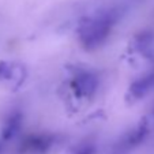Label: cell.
I'll list each match as a JSON object with an SVG mask.
<instances>
[{
  "instance_id": "6da1fadb",
  "label": "cell",
  "mask_w": 154,
  "mask_h": 154,
  "mask_svg": "<svg viewBox=\"0 0 154 154\" xmlns=\"http://www.w3.org/2000/svg\"><path fill=\"white\" fill-rule=\"evenodd\" d=\"M119 19V12L116 10H109L98 14L97 17L87 19L79 29V40L87 49H94L106 41L113 26Z\"/></svg>"
},
{
  "instance_id": "7a4b0ae2",
  "label": "cell",
  "mask_w": 154,
  "mask_h": 154,
  "mask_svg": "<svg viewBox=\"0 0 154 154\" xmlns=\"http://www.w3.org/2000/svg\"><path fill=\"white\" fill-rule=\"evenodd\" d=\"M72 87L79 96L90 97L91 94L96 93L97 87H98V79L94 74L83 71V72H79L74 76Z\"/></svg>"
},
{
  "instance_id": "3957f363",
  "label": "cell",
  "mask_w": 154,
  "mask_h": 154,
  "mask_svg": "<svg viewBox=\"0 0 154 154\" xmlns=\"http://www.w3.org/2000/svg\"><path fill=\"white\" fill-rule=\"evenodd\" d=\"M154 87V71L145 74L143 76H140L139 79L131 85V94L135 98H140V97L146 96L149 91Z\"/></svg>"
},
{
  "instance_id": "277c9868",
  "label": "cell",
  "mask_w": 154,
  "mask_h": 154,
  "mask_svg": "<svg viewBox=\"0 0 154 154\" xmlns=\"http://www.w3.org/2000/svg\"><path fill=\"white\" fill-rule=\"evenodd\" d=\"M51 145H52V139L49 137H44V135L30 137L25 142L23 150L29 151V153H44L49 149Z\"/></svg>"
},
{
  "instance_id": "5b68a950",
  "label": "cell",
  "mask_w": 154,
  "mask_h": 154,
  "mask_svg": "<svg viewBox=\"0 0 154 154\" xmlns=\"http://www.w3.org/2000/svg\"><path fill=\"white\" fill-rule=\"evenodd\" d=\"M20 120H22V117H20L19 113L12 115V116L7 120L6 127H4V130H3V137L6 138V139L12 138L18 132V130H19V127H20Z\"/></svg>"
},
{
  "instance_id": "8992f818",
  "label": "cell",
  "mask_w": 154,
  "mask_h": 154,
  "mask_svg": "<svg viewBox=\"0 0 154 154\" xmlns=\"http://www.w3.org/2000/svg\"><path fill=\"white\" fill-rule=\"evenodd\" d=\"M70 154H94V147L90 145L79 146L78 149H75L74 151H71Z\"/></svg>"
},
{
  "instance_id": "52a82bcc",
  "label": "cell",
  "mask_w": 154,
  "mask_h": 154,
  "mask_svg": "<svg viewBox=\"0 0 154 154\" xmlns=\"http://www.w3.org/2000/svg\"><path fill=\"white\" fill-rule=\"evenodd\" d=\"M0 150H2V143H0Z\"/></svg>"
}]
</instances>
